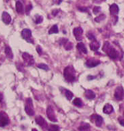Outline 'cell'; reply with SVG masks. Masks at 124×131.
I'll return each mask as SVG.
<instances>
[{
	"instance_id": "cell-31",
	"label": "cell",
	"mask_w": 124,
	"mask_h": 131,
	"mask_svg": "<svg viewBox=\"0 0 124 131\" xmlns=\"http://www.w3.org/2000/svg\"><path fill=\"white\" fill-rule=\"evenodd\" d=\"M87 37H88L89 39H91V40H96V38H95V36L93 35L92 33H91V32H88L87 33Z\"/></svg>"
},
{
	"instance_id": "cell-15",
	"label": "cell",
	"mask_w": 124,
	"mask_h": 131,
	"mask_svg": "<svg viewBox=\"0 0 124 131\" xmlns=\"http://www.w3.org/2000/svg\"><path fill=\"white\" fill-rule=\"evenodd\" d=\"M110 13H111L112 15H114V16H116V15L118 14V13H119V7H118V5L116 4H113L110 6Z\"/></svg>"
},
{
	"instance_id": "cell-36",
	"label": "cell",
	"mask_w": 124,
	"mask_h": 131,
	"mask_svg": "<svg viewBox=\"0 0 124 131\" xmlns=\"http://www.w3.org/2000/svg\"><path fill=\"white\" fill-rule=\"evenodd\" d=\"M79 10L82 11V12H88V9H86L85 7H79Z\"/></svg>"
},
{
	"instance_id": "cell-34",
	"label": "cell",
	"mask_w": 124,
	"mask_h": 131,
	"mask_svg": "<svg viewBox=\"0 0 124 131\" xmlns=\"http://www.w3.org/2000/svg\"><path fill=\"white\" fill-rule=\"evenodd\" d=\"M36 51H37L38 55H42L43 54V51H42V48H41V47H36Z\"/></svg>"
},
{
	"instance_id": "cell-11",
	"label": "cell",
	"mask_w": 124,
	"mask_h": 131,
	"mask_svg": "<svg viewBox=\"0 0 124 131\" xmlns=\"http://www.w3.org/2000/svg\"><path fill=\"white\" fill-rule=\"evenodd\" d=\"M82 33H83V30L81 27H77L74 30V35L75 37L76 40H82Z\"/></svg>"
},
{
	"instance_id": "cell-32",
	"label": "cell",
	"mask_w": 124,
	"mask_h": 131,
	"mask_svg": "<svg viewBox=\"0 0 124 131\" xmlns=\"http://www.w3.org/2000/svg\"><path fill=\"white\" fill-rule=\"evenodd\" d=\"M100 7L99 6H95L94 8H93V13H95V14H97L98 13H99V12H100Z\"/></svg>"
},
{
	"instance_id": "cell-29",
	"label": "cell",
	"mask_w": 124,
	"mask_h": 131,
	"mask_svg": "<svg viewBox=\"0 0 124 131\" xmlns=\"http://www.w3.org/2000/svg\"><path fill=\"white\" fill-rule=\"evenodd\" d=\"M37 67H38V68H40V69H43V70H49V67L46 65V64H38Z\"/></svg>"
},
{
	"instance_id": "cell-14",
	"label": "cell",
	"mask_w": 124,
	"mask_h": 131,
	"mask_svg": "<svg viewBox=\"0 0 124 131\" xmlns=\"http://www.w3.org/2000/svg\"><path fill=\"white\" fill-rule=\"evenodd\" d=\"M103 112H104V113H105V114H110V113H112V112H114V107H113L111 104H106L105 106H104Z\"/></svg>"
},
{
	"instance_id": "cell-16",
	"label": "cell",
	"mask_w": 124,
	"mask_h": 131,
	"mask_svg": "<svg viewBox=\"0 0 124 131\" xmlns=\"http://www.w3.org/2000/svg\"><path fill=\"white\" fill-rule=\"evenodd\" d=\"M79 131H91V126L87 123H82L78 128Z\"/></svg>"
},
{
	"instance_id": "cell-38",
	"label": "cell",
	"mask_w": 124,
	"mask_h": 131,
	"mask_svg": "<svg viewBox=\"0 0 124 131\" xmlns=\"http://www.w3.org/2000/svg\"><path fill=\"white\" fill-rule=\"evenodd\" d=\"M59 10H54V11H52V15H57V13H59Z\"/></svg>"
},
{
	"instance_id": "cell-4",
	"label": "cell",
	"mask_w": 124,
	"mask_h": 131,
	"mask_svg": "<svg viewBox=\"0 0 124 131\" xmlns=\"http://www.w3.org/2000/svg\"><path fill=\"white\" fill-rule=\"evenodd\" d=\"M46 114H47V117L48 119L50 120V121H52V122H56L57 121V118L55 116V113H54V110H53L52 106L49 105L47 107V110H46Z\"/></svg>"
},
{
	"instance_id": "cell-1",
	"label": "cell",
	"mask_w": 124,
	"mask_h": 131,
	"mask_svg": "<svg viewBox=\"0 0 124 131\" xmlns=\"http://www.w3.org/2000/svg\"><path fill=\"white\" fill-rule=\"evenodd\" d=\"M64 78L67 82H74L75 81V70L72 66H67L64 70Z\"/></svg>"
},
{
	"instance_id": "cell-37",
	"label": "cell",
	"mask_w": 124,
	"mask_h": 131,
	"mask_svg": "<svg viewBox=\"0 0 124 131\" xmlns=\"http://www.w3.org/2000/svg\"><path fill=\"white\" fill-rule=\"evenodd\" d=\"M53 2L55 3V4H59L61 3V0H52Z\"/></svg>"
},
{
	"instance_id": "cell-7",
	"label": "cell",
	"mask_w": 124,
	"mask_h": 131,
	"mask_svg": "<svg viewBox=\"0 0 124 131\" xmlns=\"http://www.w3.org/2000/svg\"><path fill=\"white\" fill-rule=\"evenodd\" d=\"M22 58H23L24 62H25V64L28 66H31L34 64L35 61H34V58L32 55H30L29 54L27 53H23L22 54Z\"/></svg>"
},
{
	"instance_id": "cell-18",
	"label": "cell",
	"mask_w": 124,
	"mask_h": 131,
	"mask_svg": "<svg viewBox=\"0 0 124 131\" xmlns=\"http://www.w3.org/2000/svg\"><path fill=\"white\" fill-rule=\"evenodd\" d=\"M4 53H5V55H6L9 59H13V51L10 48V47H8V46L5 47V48H4Z\"/></svg>"
},
{
	"instance_id": "cell-24",
	"label": "cell",
	"mask_w": 124,
	"mask_h": 131,
	"mask_svg": "<svg viewBox=\"0 0 124 131\" xmlns=\"http://www.w3.org/2000/svg\"><path fill=\"white\" fill-rule=\"evenodd\" d=\"M65 95H66V97H67V100H71L72 98H73V96H74L73 93L69 90H65Z\"/></svg>"
},
{
	"instance_id": "cell-30",
	"label": "cell",
	"mask_w": 124,
	"mask_h": 131,
	"mask_svg": "<svg viewBox=\"0 0 124 131\" xmlns=\"http://www.w3.org/2000/svg\"><path fill=\"white\" fill-rule=\"evenodd\" d=\"M111 47V45H110L109 42H105V44H104V47H103V51L104 52H106V50H107L109 47Z\"/></svg>"
},
{
	"instance_id": "cell-21",
	"label": "cell",
	"mask_w": 124,
	"mask_h": 131,
	"mask_svg": "<svg viewBox=\"0 0 124 131\" xmlns=\"http://www.w3.org/2000/svg\"><path fill=\"white\" fill-rule=\"evenodd\" d=\"M16 11L18 13H23V5L20 1L16 2Z\"/></svg>"
},
{
	"instance_id": "cell-19",
	"label": "cell",
	"mask_w": 124,
	"mask_h": 131,
	"mask_svg": "<svg viewBox=\"0 0 124 131\" xmlns=\"http://www.w3.org/2000/svg\"><path fill=\"white\" fill-rule=\"evenodd\" d=\"M99 47H100V44H99L97 40H93L92 42L90 44V47H91V49L93 51H97L98 49L99 48Z\"/></svg>"
},
{
	"instance_id": "cell-10",
	"label": "cell",
	"mask_w": 124,
	"mask_h": 131,
	"mask_svg": "<svg viewBox=\"0 0 124 131\" xmlns=\"http://www.w3.org/2000/svg\"><path fill=\"white\" fill-rule=\"evenodd\" d=\"M124 95V91L122 87H118L115 89V92H114V97L116 100H122Z\"/></svg>"
},
{
	"instance_id": "cell-20",
	"label": "cell",
	"mask_w": 124,
	"mask_h": 131,
	"mask_svg": "<svg viewBox=\"0 0 124 131\" xmlns=\"http://www.w3.org/2000/svg\"><path fill=\"white\" fill-rule=\"evenodd\" d=\"M76 47H77V49L80 51V52H82V53H83V54H87V49H86V47H85V46H84L83 43H79V44H77Z\"/></svg>"
},
{
	"instance_id": "cell-2",
	"label": "cell",
	"mask_w": 124,
	"mask_h": 131,
	"mask_svg": "<svg viewBox=\"0 0 124 131\" xmlns=\"http://www.w3.org/2000/svg\"><path fill=\"white\" fill-rule=\"evenodd\" d=\"M25 112H27V115L32 116L34 115V108H33V102H32L31 98H27L26 100V104H25Z\"/></svg>"
},
{
	"instance_id": "cell-17",
	"label": "cell",
	"mask_w": 124,
	"mask_h": 131,
	"mask_svg": "<svg viewBox=\"0 0 124 131\" xmlns=\"http://www.w3.org/2000/svg\"><path fill=\"white\" fill-rule=\"evenodd\" d=\"M95 96H96V95H95V93L93 92V91L91 90H86L85 91V97L87 98V99L89 100H92L95 98Z\"/></svg>"
},
{
	"instance_id": "cell-6",
	"label": "cell",
	"mask_w": 124,
	"mask_h": 131,
	"mask_svg": "<svg viewBox=\"0 0 124 131\" xmlns=\"http://www.w3.org/2000/svg\"><path fill=\"white\" fill-rule=\"evenodd\" d=\"M105 53L107 54V55L109 56L111 59H114V60H116L119 58V53H118V51H116L114 47H110L109 48L106 50Z\"/></svg>"
},
{
	"instance_id": "cell-42",
	"label": "cell",
	"mask_w": 124,
	"mask_h": 131,
	"mask_svg": "<svg viewBox=\"0 0 124 131\" xmlns=\"http://www.w3.org/2000/svg\"><path fill=\"white\" fill-rule=\"evenodd\" d=\"M32 131H37V129H32Z\"/></svg>"
},
{
	"instance_id": "cell-39",
	"label": "cell",
	"mask_w": 124,
	"mask_h": 131,
	"mask_svg": "<svg viewBox=\"0 0 124 131\" xmlns=\"http://www.w3.org/2000/svg\"><path fill=\"white\" fill-rule=\"evenodd\" d=\"M3 99H4V97H3V95L1 93H0V103H2L3 102Z\"/></svg>"
},
{
	"instance_id": "cell-27",
	"label": "cell",
	"mask_w": 124,
	"mask_h": 131,
	"mask_svg": "<svg viewBox=\"0 0 124 131\" xmlns=\"http://www.w3.org/2000/svg\"><path fill=\"white\" fill-rule=\"evenodd\" d=\"M105 14H100L99 16H98V17H96V18H95V21H97V22H100L101 21L105 20Z\"/></svg>"
},
{
	"instance_id": "cell-8",
	"label": "cell",
	"mask_w": 124,
	"mask_h": 131,
	"mask_svg": "<svg viewBox=\"0 0 124 131\" xmlns=\"http://www.w3.org/2000/svg\"><path fill=\"white\" fill-rule=\"evenodd\" d=\"M21 37H22L24 39H26L27 41H28V42L33 43V41L30 39L32 37V33L29 29H24V30L21 31Z\"/></svg>"
},
{
	"instance_id": "cell-33",
	"label": "cell",
	"mask_w": 124,
	"mask_h": 131,
	"mask_svg": "<svg viewBox=\"0 0 124 131\" xmlns=\"http://www.w3.org/2000/svg\"><path fill=\"white\" fill-rule=\"evenodd\" d=\"M31 9H32V5H31V4H28V5H27V7H26V13H28L30 11H31Z\"/></svg>"
},
{
	"instance_id": "cell-25",
	"label": "cell",
	"mask_w": 124,
	"mask_h": 131,
	"mask_svg": "<svg viewBox=\"0 0 124 131\" xmlns=\"http://www.w3.org/2000/svg\"><path fill=\"white\" fill-rule=\"evenodd\" d=\"M48 131H59V127L57 125H50L48 128Z\"/></svg>"
},
{
	"instance_id": "cell-40",
	"label": "cell",
	"mask_w": 124,
	"mask_h": 131,
	"mask_svg": "<svg viewBox=\"0 0 124 131\" xmlns=\"http://www.w3.org/2000/svg\"><path fill=\"white\" fill-rule=\"evenodd\" d=\"M93 78H95L94 76H88V79H89V80H91V79H93Z\"/></svg>"
},
{
	"instance_id": "cell-23",
	"label": "cell",
	"mask_w": 124,
	"mask_h": 131,
	"mask_svg": "<svg viewBox=\"0 0 124 131\" xmlns=\"http://www.w3.org/2000/svg\"><path fill=\"white\" fill-rule=\"evenodd\" d=\"M59 32V28L57 25H53L52 27L50 28V30H49V34H54V33H58Z\"/></svg>"
},
{
	"instance_id": "cell-13",
	"label": "cell",
	"mask_w": 124,
	"mask_h": 131,
	"mask_svg": "<svg viewBox=\"0 0 124 131\" xmlns=\"http://www.w3.org/2000/svg\"><path fill=\"white\" fill-rule=\"evenodd\" d=\"M2 20H3V21H4V24L8 25V24L11 22V20H12V18H11L10 14H9L8 13H6V12H4V13H3V14H2Z\"/></svg>"
},
{
	"instance_id": "cell-3",
	"label": "cell",
	"mask_w": 124,
	"mask_h": 131,
	"mask_svg": "<svg viewBox=\"0 0 124 131\" xmlns=\"http://www.w3.org/2000/svg\"><path fill=\"white\" fill-rule=\"evenodd\" d=\"M10 123L8 115L4 112H0V127H5Z\"/></svg>"
},
{
	"instance_id": "cell-41",
	"label": "cell",
	"mask_w": 124,
	"mask_h": 131,
	"mask_svg": "<svg viewBox=\"0 0 124 131\" xmlns=\"http://www.w3.org/2000/svg\"><path fill=\"white\" fill-rule=\"evenodd\" d=\"M104 0H94V2L96 3H101V2H103Z\"/></svg>"
},
{
	"instance_id": "cell-5",
	"label": "cell",
	"mask_w": 124,
	"mask_h": 131,
	"mask_svg": "<svg viewBox=\"0 0 124 131\" xmlns=\"http://www.w3.org/2000/svg\"><path fill=\"white\" fill-rule=\"evenodd\" d=\"M91 122L94 123L96 126L98 127H100L101 125L103 124V118L100 116V115H98V114H92L91 116Z\"/></svg>"
},
{
	"instance_id": "cell-28",
	"label": "cell",
	"mask_w": 124,
	"mask_h": 131,
	"mask_svg": "<svg viewBox=\"0 0 124 131\" xmlns=\"http://www.w3.org/2000/svg\"><path fill=\"white\" fill-rule=\"evenodd\" d=\"M43 20H44L43 16H41V15H38V14L36 15V24L41 23V22L43 21Z\"/></svg>"
},
{
	"instance_id": "cell-22",
	"label": "cell",
	"mask_w": 124,
	"mask_h": 131,
	"mask_svg": "<svg viewBox=\"0 0 124 131\" xmlns=\"http://www.w3.org/2000/svg\"><path fill=\"white\" fill-rule=\"evenodd\" d=\"M73 104H74L77 107H82V101L80 99V98H75V99L73 101Z\"/></svg>"
},
{
	"instance_id": "cell-9",
	"label": "cell",
	"mask_w": 124,
	"mask_h": 131,
	"mask_svg": "<svg viewBox=\"0 0 124 131\" xmlns=\"http://www.w3.org/2000/svg\"><path fill=\"white\" fill-rule=\"evenodd\" d=\"M99 64H100V61H99V60L97 59H94V58H91V59L87 60L86 63H85V65L88 68L96 67V66H98Z\"/></svg>"
},
{
	"instance_id": "cell-35",
	"label": "cell",
	"mask_w": 124,
	"mask_h": 131,
	"mask_svg": "<svg viewBox=\"0 0 124 131\" xmlns=\"http://www.w3.org/2000/svg\"><path fill=\"white\" fill-rule=\"evenodd\" d=\"M118 121H119L120 124L122 125V126H123V127H124V119H122V118H119V119H118Z\"/></svg>"
},
{
	"instance_id": "cell-12",
	"label": "cell",
	"mask_w": 124,
	"mask_h": 131,
	"mask_svg": "<svg viewBox=\"0 0 124 131\" xmlns=\"http://www.w3.org/2000/svg\"><path fill=\"white\" fill-rule=\"evenodd\" d=\"M36 123L38 124L39 126H41L44 129H48V125H47L46 121H44V119L42 116H36Z\"/></svg>"
},
{
	"instance_id": "cell-26",
	"label": "cell",
	"mask_w": 124,
	"mask_h": 131,
	"mask_svg": "<svg viewBox=\"0 0 124 131\" xmlns=\"http://www.w3.org/2000/svg\"><path fill=\"white\" fill-rule=\"evenodd\" d=\"M64 47H65V48L67 49V50H71V49L73 48V44H72L71 42L67 41V42L64 44Z\"/></svg>"
}]
</instances>
